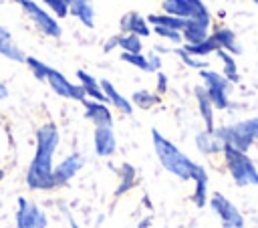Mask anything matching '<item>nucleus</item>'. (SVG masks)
<instances>
[{
	"instance_id": "obj_1",
	"label": "nucleus",
	"mask_w": 258,
	"mask_h": 228,
	"mask_svg": "<svg viewBox=\"0 0 258 228\" xmlns=\"http://www.w3.org/2000/svg\"><path fill=\"white\" fill-rule=\"evenodd\" d=\"M60 133L56 123L46 121L36 129V149L32 161L26 169V186L30 190H54L52 184V169H54V153L58 149Z\"/></svg>"
},
{
	"instance_id": "obj_2",
	"label": "nucleus",
	"mask_w": 258,
	"mask_h": 228,
	"mask_svg": "<svg viewBox=\"0 0 258 228\" xmlns=\"http://www.w3.org/2000/svg\"><path fill=\"white\" fill-rule=\"evenodd\" d=\"M151 143H153V151L161 163V167L165 172H169L171 176H175L181 182H194V178L204 169L202 163L194 161L189 155H185L173 141H169L159 129H151Z\"/></svg>"
},
{
	"instance_id": "obj_3",
	"label": "nucleus",
	"mask_w": 258,
	"mask_h": 228,
	"mask_svg": "<svg viewBox=\"0 0 258 228\" xmlns=\"http://www.w3.org/2000/svg\"><path fill=\"white\" fill-rule=\"evenodd\" d=\"M214 135L224 143L238 151L248 153L254 141H258V117H250L244 121H236L230 125H222L214 129Z\"/></svg>"
},
{
	"instance_id": "obj_4",
	"label": "nucleus",
	"mask_w": 258,
	"mask_h": 228,
	"mask_svg": "<svg viewBox=\"0 0 258 228\" xmlns=\"http://www.w3.org/2000/svg\"><path fill=\"white\" fill-rule=\"evenodd\" d=\"M224 163L226 169L230 174V178L234 180V184L238 188H246V186H258V167L256 163L250 159L248 153L238 151L230 145H224Z\"/></svg>"
},
{
	"instance_id": "obj_5",
	"label": "nucleus",
	"mask_w": 258,
	"mask_h": 228,
	"mask_svg": "<svg viewBox=\"0 0 258 228\" xmlns=\"http://www.w3.org/2000/svg\"><path fill=\"white\" fill-rule=\"evenodd\" d=\"M200 79H202V87H204V91L208 93V97H210V101H212V105H214V109H218V111H224V109H228L230 107V91H232V83L222 75V73H218V71H210V69H206V71H200Z\"/></svg>"
},
{
	"instance_id": "obj_6",
	"label": "nucleus",
	"mask_w": 258,
	"mask_h": 228,
	"mask_svg": "<svg viewBox=\"0 0 258 228\" xmlns=\"http://www.w3.org/2000/svg\"><path fill=\"white\" fill-rule=\"evenodd\" d=\"M161 8H163V14H169L175 18H183V20L194 18V20L212 24L210 10L202 0H161Z\"/></svg>"
},
{
	"instance_id": "obj_7",
	"label": "nucleus",
	"mask_w": 258,
	"mask_h": 228,
	"mask_svg": "<svg viewBox=\"0 0 258 228\" xmlns=\"http://www.w3.org/2000/svg\"><path fill=\"white\" fill-rule=\"evenodd\" d=\"M12 2H16V4L28 14V18L36 24V28H40L42 34H46V36H50V38H60V34H62L60 24H58L56 18L50 16L40 4H36L34 0H12Z\"/></svg>"
},
{
	"instance_id": "obj_8",
	"label": "nucleus",
	"mask_w": 258,
	"mask_h": 228,
	"mask_svg": "<svg viewBox=\"0 0 258 228\" xmlns=\"http://www.w3.org/2000/svg\"><path fill=\"white\" fill-rule=\"evenodd\" d=\"M208 204L210 208L214 210V214L220 218L222 222V228H244L246 226V220L242 216V212L220 192H214L210 198H208Z\"/></svg>"
},
{
	"instance_id": "obj_9",
	"label": "nucleus",
	"mask_w": 258,
	"mask_h": 228,
	"mask_svg": "<svg viewBox=\"0 0 258 228\" xmlns=\"http://www.w3.org/2000/svg\"><path fill=\"white\" fill-rule=\"evenodd\" d=\"M16 206H18L14 214L16 228H46L48 226V216L40 206L28 202L22 196L16 200Z\"/></svg>"
},
{
	"instance_id": "obj_10",
	"label": "nucleus",
	"mask_w": 258,
	"mask_h": 228,
	"mask_svg": "<svg viewBox=\"0 0 258 228\" xmlns=\"http://www.w3.org/2000/svg\"><path fill=\"white\" fill-rule=\"evenodd\" d=\"M46 83H48V87L52 89V93H56L58 97H64V99H73V101H79V103H83L87 97H85V91H83V87L81 85H75V83H71L60 71H56V69H48V75H46Z\"/></svg>"
},
{
	"instance_id": "obj_11",
	"label": "nucleus",
	"mask_w": 258,
	"mask_h": 228,
	"mask_svg": "<svg viewBox=\"0 0 258 228\" xmlns=\"http://www.w3.org/2000/svg\"><path fill=\"white\" fill-rule=\"evenodd\" d=\"M83 165H85V157H83L81 153H77V151H73V153H69L67 157H62V159L54 165V169H52V184H54V188L67 186V184L81 172Z\"/></svg>"
},
{
	"instance_id": "obj_12",
	"label": "nucleus",
	"mask_w": 258,
	"mask_h": 228,
	"mask_svg": "<svg viewBox=\"0 0 258 228\" xmlns=\"http://www.w3.org/2000/svg\"><path fill=\"white\" fill-rule=\"evenodd\" d=\"M83 107H85V119H89L95 127H113V113L105 103L85 99Z\"/></svg>"
},
{
	"instance_id": "obj_13",
	"label": "nucleus",
	"mask_w": 258,
	"mask_h": 228,
	"mask_svg": "<svg viewBox=\"0 0 258 228\" xmlns=\"http://www.w3.org/2000/svg\"><path fill=\"white\" fill-rule=\"evenodd\" d=\"M93 145L99 157H111L117 151V137H115L113 127H95Z\"/></svg>"
},
{
	"instance_id": "obj_14",
	"label": "nucleus",
	"mask_w": 258,
	"mask_h": 228,
	"mask_svg": "<svg viewBox=\"0 0 258 228\" xmlns=\"http://www.w3.org/2000/svg\"><path fill=\"white\" fill-rule=\"evenodd\" d=\"M194 97H196V103H198V111L202 115V121L206 125V131H214L216 129V109L208 97V93L204 91L202 85L194 87Z\"/></svg>"
},
{
	"instance_id": "obj_15",
	"label": "nucleus",
	"mask_w": 258,
	"mask_h": 228,
	"mask_svg": "<svg viewBox=\"0 0 258 228\" xmlns=\"http://www.w3.org/2000/svg\"><path fill=\"white\" fill-rule=\"evenodd\" d=\"M99 85H101V91L105 93V99H107V103H111L115 109H119L123 115H131L133 113V105H131V101L127 99V97H123L119 91H117V87L109 81V79H101L99 81Z\"/></svg>"
},
{
	"instance_id": "obj_16",
	"label": "nucleus",
	"mask_w": 258,
	"mask_h": 228,
	"mask_svg": "<svg viewBox=\"0 0 258 228\" xmlns=\"http://www.w3.org/2000/svg\"><path fill=\"white\" fill-rule=\"evenodd\" d=\"M119 26H121V30L125 32V34H135V36H149L151 34V28H149V24H147V20L139 14V12H127L121 20H119Z\"/></svg>"
},
{
	"instance_id": "obj_17",
	"label": "nucleus",
	"mask_w": 258,
	"mask_h": 228,
	"mask_svg": "<svg viewBox=\"0 0 258 228\" xmlns=\"http://www.w3.org/2000/svg\"><path fill=\"white\" fill-rule=\"evenodd\" d=\"M208 30H210V22L187 18L183 28H181V38L185 40V44H200L210 36Z\"/></svg>"
},
{
	"instance_id": "obj_18",
	"label": "nucleus",
	"mask_w": 258,
	"mask_h": 228,
	"mask_svg": "<svg viewBox=\"0 0 258 228\" xmlns=\"http://www.w3.org/2000/svg\"><path fill=\"white\" fill-rule=\"evenodd\" d=\"M67 2H69V14H73L87 28L95 26V6L91 0H67Z\"/></svg>"
},
{
	"instance_id": "obj_19",
	"label": "nucleus",
	"mask_w": 258,
	"mask_h": 228,
	"mask_svg": "<svg viewBox=\"0 0 258 228\" xmlns=\"http://www.w3.org/2000/svg\"><path fill=\"white\" fill-rule=\"evenodd\" d=\"M210 36L214 38V42H216V46H218V48H222V50L230 52L232 56H234V54H242V46H240V42H238V38H236L234 30H230V28L222 26V28H216Z\"/></svg>"
},
{
	"instance_id": "obj_20",
	"label": "nucleus",
	"mask_w": 258,
	"mask_h": 228,
	"mask_svg": "<svg viewBox=\"0 0 258 228\" xmlns=\"http://www.w3.org/2000/svg\"><path fill=\"white\" fill-rule=\"evenodd\" d=\"M0 54L8 61H14V63H24L26 61V54L20 50V46L14 42L12 34L8 28H4L0 24Z\"/></svg>"
},
{
	"instance_id": "obj_21",
	"label": "nucleus",
	"mask_w": 258,
	"mask_h": 228,
	"mask_svg": "<svg viewBox=\"0 0 258 228\" xmlns=\"http://www.w3.org/2000/svg\"><path fill=\"white\" fill-rule=\"evenodd\" d=\"M77 79H79V85L83 87L87 99H91V101H99V103H105V105H107L105 93L101 91V85H99V81H97L93 75H89L87 71L79 69V71H77Z\"/></svg>"
},
{
	"instance_id": "obj_22",
	"label": "nucleus",
	"mask_w": 258,
	"mask_h": 228,
	"mask_svg": "<svg viewBox=\"0 0 258 228\" xmlns=\"http://www.w3.org/2000/svg\"><path fill=\"white\" fill-rule=\"evenodd\" d=\"M196 147L206 155H216L224 151V143L214 135V131H206V129L196 133Z\"/></svg>"
},
{
	"instance_id": "obj_23",
	"label": "nucleus",
	"mask_w": 258,
	"mask_h": 228,
	"mask_svg": "<svg viewBox=\"0 0 258 228\" xmlns=\"http://www.w3.org/2000/svg\"><path fill=\"white\" fill-rule=\"evenodd\" d=\"M137 184V169L131 165V163H121L119 167V186L115 190V196H123L127 194L129 190H133Z\"/></svg>"
},
{
	"instance_id": "obj_24",
	"label": "nucleus",
	"mask_w": 258,
	"mask_h": 228,
	"mask_svg": "<svg viewBox=\"0 0 258 228\" xmlns=\"http://www.w3.org/2000/svg\"><path fill=\"white\" fill-rule=\"evenodd\" d=\"M191 202H194L196 208H204V206L208 204V172H206V167L194 178Z\"/></svg>"
},
{
	"instance_id": "obj_25",
	"label": "nucleus",
	"mask_w": 258,
	"mask_h": 228,
	"mask_svg": "<svg viewBox=\"0 0 258 228\" xmlns=\"http://www.w3.org/2000/svg\"><path fill=\"white\" fill-rule=\"evenodd\" d=\"M216 54H218V59L222 61V75H224L232 85L238 83V81H240V75H238V65H236L234 56H232L230 52L222 50V48H218Z\"/></svg>"
},
{
	"instance_id": "obj_26",
	"label": "nucleus",
	"mask_w": 258,
	"mask_h": 228,
	"mask_svg": "<svg viewBox=\"0 0 258 228\" xmlns=\"http://www.w3.org/2000/svg\"><path fill=\"white\" fill-rule=\"evenodd\" d=\"M145 20L153 28L155 26H161V28H171V30H179V32H181V28L185 24L183 18H175V16H169V14H149Z\"/></svg>"
},
{
	"instance_id": "obj_27",
	"label": "nucleus",
	"mask_w": 258,
	"mask_h": 228,
	"mask_svg": "<svg viewBox=\"0 0 258 228\" xmlns=\"http://www.w3.org/2000/svg\"><path fill=\"white\" fill-rule=\"evenodd\" d=\"M129 101H131L133 107H139V109H151L153 105H157V103L161 101V97H159L157 93H153V91L139 89V91H135V93L131 95Z\"/></svg>"
},
{
	"instance_id": "obj_28",
	"label": "nucleus",
	"mask_w": 258,
	"mask_h": 228,
	"mask_svg": "<svg viewBox=\"0 0 258 228\" xmlns=\"http://www.w3.org/2000/svg\"><path fill=\"white\" fill-rule=\"evenodd\" d=\"M181 50H185V52H187V54H191V56L204 59V56H208V54L216 52V50H218V46H216L214 38H212V36H208V38H206L204 42H200V44H185V46H181Z\"/></svg>"
},
{
	"instance_id": "obj_29",
	"label": "nucleus",
	"mask_w": 258,
	"mask_h": 228,
	"mask_svg": "<svg viewBox=\"0 0 258 228\" xmlns=\"http://www.w3.org/2000/svg\"><path fill=\"white\" fill-rule=\"evenodd\" d=\"M117 46H119L123 52H131V54H141V50H143L141 38L135 36V34H119Z\"/></svg>"
},
{
	"instance_id": "obj_30",
	"label": "nucleus",
	"mask_w": 258,
	"mask_h": 228,
	"mask_svg": "<svg viewBox=\"0 0 258 228\" xmlns=\"http://www.w3.org/2000/svg\"><path fill=\"white\" fill-rule=\"evenodd\" d=\"M24 63L28 65V69H30V73L34 75L36 81L46 83V75H48V69H50L46 63H42V61H38V59H34V56H26Z\"/></svg>"
},
{
	"instance_id": "obj_31",
	"label": "nucleus",
	"mask_w": 258,
	"mask_h": 228,
	"mask_svg": "<svg viewBox=\"0 0 258 228\" xmlns=\"http://www.w3.org/2000/svg\"><path fill=\"white\" fill-rule=\"evenodd\" d=\"M175 54L189 67V69H198V71H206L210 65H208V61H204V59H198V56H191V54H187L185 50H181V48H175Z\"/></svg>"
},
{
	"instance_id": "obj_32",
	"label": "nucleus",
	"mask_w": 258,
	"mask_h": 228,
	"mask_svg": "<svg viewBox=\"0 0 258 228\" xmlns=\"http://www.w3.org/2000/svg\"><path fill=\"white\" fill-rule=\"evenodd\" d=\"M121 61H123V63H129V65H133V67H137V69L143 71V73H149V63H147V56H145V54L121 52Z\"/></svg>"
},
{
	"instance_id": "obj_33",
	"label": "nucleus",
	"mask_w": 258,
	"mask_h": 228,
	"mask_svg": "<svg viewBox=\"0 0 258 228\" xmlns=\"http://www.w3.org/2000/svg\"><path fill=\"white\" fill-rule=\"evenodd\" d=\"M44 6L56 16V18H64L69 16V2L67 0H42Z\"/></svg>"
},
{
	"instance_id": "obj_34",
	"label": "nucleus",
	"mask_w": 258,
	"mask_h": 228,
	"mask_svg": "<svg viewBox=\"0 0 258 228\" xmlns=\"http://www.w3.org/2000/svg\"><path fill=\"white\" fill-rule=\"evenodd\" d=\"M153 32H155L157 36H161V38H165V40L173 42V44H179V42L183 40L179 30H171V28H161V26H155V28H153Z\"/></svg>"
},
{
	"instance_id": "obj_35",
	"label": "nucleus",
	"mask_w": 258,
	"mask_h": 228,
	"mask_svg": "<svg viewBox=\"0 0 258 228\" xmlns=\"http://www.w3.org/2000/svg\"><path fill=\"white\" fill-rule=\"evenodd\" d=\"M147 56V63H149V73H159V69H161V59H159V54L155 52V50H151L149 54H145Z\"/></svg>"
},
{
	"instance_id": "obj_36",
	"label": "nucleus",
	"mask_w": 258,
	"mask_h": 228,
	"mask_svg": "<svg viewBox=\"0 0 258 228\" xmlns=\"http://www.w3.org/2000/svg\"><path fill=\"white\" fill-rule=\"evenodd\" d=\"M155 75H157V85H155V87H157V95L161 97L163 93H167L169 81H167V75H165V73H161V71H159V73H155Z\"/></svg>"
},
{
	"instance_id": "obj_37",
	"label": "nucleus",
	"mask_w": 258,
	"mask_h": 228,
	"mask_svg": "<svg viewBox=\"0 0 258 228\" xmlns=\"http://www.w3.org/2000/svg\"><path fill=\"white\" fill-rule=\"evenodd\" d=\"M117 38H119V36H111V38H109V42H107V44H103V50H105V52H111V50L117 46Z\"/></svg>"
},
{
	"instance_id": "obj_38",
	"label": "nucleus",
	"mask_w": 258,
	"mask_h": 228,
	"mask_svg": "<svg viewBox=\"0 0 258 228\" xmlns=\"http://www.w3.org/2000/svg\"><path fill=\"white\" fill-rule=\"evenodd\" d=\"M62 214L67 216V220H69V226H71V228H79V224H77V220H75V218L71 216V212H69L67 208H62Z\"/></svg>"
},
{
	"instance_id": "obj_39",
	"label": "nucleus",
	"mask_w": 258,
	"mask_h": 228,
	"mask_svg": "<svg viewBox=\"0 0 258 228\" xmlns=\"http://www.w3.org/2000/svg\"><path fill=\"white\" fill-rule=\"evenodd\" d=\"M6 97H8V87L0 81V101H2V99H6Z\"/></svg>"
},
{
	"instance_id": "obj_40",
	"label": "nucleus",
	"mask_w": 258,
	"mask_h": 228,
	"mask_svg": "<svg viewBox=\"0 0 258 228\" xmlns=\"http://www.w3.org/2000/svg\"><path fill=\"white\" fill-rule=\"evenodd\" d=\"M149 224H151V218H145V220H141L137 224V228H149Z\"/></svg>"
},
{
	"instance_id": "obj_41",
	"label": "nucleus",
	"mask_w": 258,
	"mask_h": 228,
	"mask_svg": "<svg viewBox=\"0 0 258 228\" xmlns=\"http://www.w3.org/2000/svg\"><path fill=\"white\" fill-rule=\"evenodd\" d=\"M4 176H6V172H4V169H2V167H0V182H2V180H4Z\"/></svg>"
},
{
	"instance_id": "obj_42",
	"label": "nucleus",
	"mask_w": 258,
	"mask_h": 228,
	"mask_svg": "<svg viewBox=\"0 0 258 228\" xmlns=\"http://www.w3.org/2000/svg\"><path fill=\"white\" fill-rule=\"evenodd\" d=\"M252 2H256V4H258V0H252Z\"/></svg>"
}]
</instances>
